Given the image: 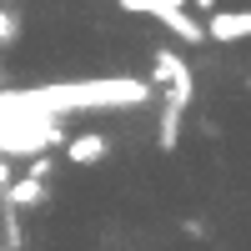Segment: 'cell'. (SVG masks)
<instances>
[{
  "label": "cell",
  "mask_w": 251,
  "mask_h": 251,
  "mask_svg": "<svg viewBox=\"0 0 251 251\" xmlns=\"http://www.w3.org/2000/svg\"><path fill=\"white\" fill-rule=\"evenodd\" d=\"M156 86L131 75H106V80H60V86H30V91H0V116H75V111H131L151 106Z\"/></svg>",
  "instance_id": "obj_1"
},
{
  "label": "cell",
  "mask_w": 251,
  "mask_h": 251,
  "mask_svg": "<svg viewBox=\"0 0 251 251\" xmlns=\"http://www.w3.org/2000/svg\"><path fill=\"white\" fill-rule=\"evenodd\" d=\"M66 146V116H0V156H40V151H55Z\"/></svg>",
  "instance_id": "obj_2"
},
{
  "label": "cell",
  "mask_w": 251,
  "mask_h": 251,
  "mask_svg": "<svg viewBox=\"0 0 251 251\" xmlns=\"http://www.w3.org/2000/svg\"><path fill=\"white\" fill-rule=\"evenodd\" d=\"M251 35V10H211L206 15V40H246Z\"/></svg>",
  "instance_id": "obj_3"
},
{
  "label": "cell",
  "mask_w": 251,
  "mask_h": 251,
  "mask_svg": "<svg viewBox=\"0 0 251 251\" xmlns=\"http://www.w3.org/2000/svg\"><path fill=\"white\" fill-rule=\"evenodd\" d=\"M111 156V136L100 131H86V136H66V161L71 166H96Z\"/></svg>",
  "instance_id": "obj_4"
},
{
  "label": "cell",
  "mask_w": 251,
  "mask_h": 251,
  "mask_svg": "<svg viewBox=\"0 0 251 251\" xmlns=\"http://www.w3.org/2000/svg\"><path fill=\"white\" fill-rule=\"evenodd\" d=\"M156 20H161L171 35H181L186 46H201V40H206V20H191L186 5H181V10H166V15H156Z\"/></svg>",
  "instance_id": "obj_5"
},
{
  "label": "cell",
  "mask_w": 251,
  "mask_h": 251,
  "mask_svg": "<svg viewBox=\"0 0 251 251\" xmlns=\"http://www.w3.org/2000/svg\"><path fill=\"white\" fill-rule=\"evenodd\" d=\"M0 196H5V201L15 206V211H25V206H40V201H46V181H35V176H20V181H10Z\"/></svg>",
  "instance_id": "obj_6"
},
{
  "label": "cell",
  "mask_w": 251,
  "mask_h": 251,
  "mask_svg": "<svg viewBox=\"0 0 251 251\" xmlns=\"http://www.w3.org/2000/svg\"><path fill=\"white\" fill-rule=\"evenodd\" d=\"M151 60H156V66H151V75H156V86H166V80H176V75L186 71V60H181V55H176L171 46H161V50H156Z\"/></svg>",
  "instance_id": "obj_7"
},
{
  "label": "cell",
  "mask_w": 251,
  "mask_h": 251,
  "mask_svg": "<svg viewBox=\"0 0 251 251\" xmlns=\"http://www.w3.org/2000/svg\"><path fill=\"white\" fill-rule=\"evenodd\" d=\"M181 5H191V0H121V10H131V15H166Z\"/></svg>",
  "instance_id": "obj_8"
},
{
  "label": "cell",
  "mask_w": 251,
  "mask_h": 251,
  "mask_svg": "<svg viewBox=\"0 0 251 251\" xmlns=\"http://www.w3.org/2000/svg\"><path fill=\"white\" fill-rule=\"evenodd\" d=\"M15 35H20V15H10V10H0V46H10Z\"/></svg>",
  "instance_id": "obj_9"
},
{
  "label": "cell",
  "mask_w": 251,
  "mask_h": 251,
  "mask_svg": "<svg viewBox=\"0 0 251 251\" xmlns=\"http://www.w3.org/2000/svg\"><path fill=\"white\" fill-rule=\"evenodd\" d=\"M25 176H35V181H46L50 176V151H40V156H30V171Z\"/></svg>",
  "instance_id": "obj_10"
},
{
  "label": "cell",
  "mask_w": 251,
  "mask_h": 251,
  "mask_svg": "<svg viewBox=\"0 0 251 251\" xmlns=\"http://www.w3.org/2000/svg\"><path fill=\"white\" fill-rule=\"evenodd\" d=\"M10 181H15V166H10V156H0V191H5Z\"/></svg>",
  "instance_id": "obj_11"
},
{
  "label": "cell",
  "mask_w": 251,
  "mask_h": 251,
  "mask_svg": "<svg viewBox=\"0 0 251 251\" xmlns=\"http://www.w3.org/2000/svg\"><path fill=\"white\" fill-rule=\"evenodd\" d=\"M191 5H201V10H216V0H191Z\"/></svg>",
  "instance_id": "obj_12"
},
{
  "label": "cell",
  "mask_w": 251,
  "mask_h": 251,
  "mask_svg": "<svg viewBox=\"0 0 251 251\" xmlns=\"http://www.w3.org/2000/svg\"><path fill=\"white\" fill-rule=\"evenodd\" d=\"M246 86H251V80H246Z\"/></svg>",
  "instance_id": "obj_13"
}]
</instances>
